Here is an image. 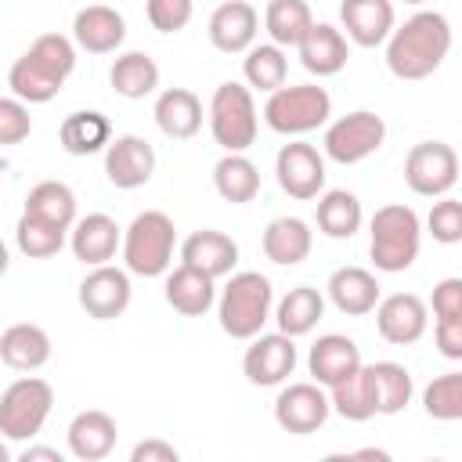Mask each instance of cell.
<instances>
[{"label": "cell", "mask_w": 462, "mask_h": 462, "mask_svg": "<svg viewBox=\"0 0 462 462\" xmlns=\"http://www.w3.org/2000/svg\"><path fill=\"white\" fill-rule=\"evenodd\" d=\"M451 51V22L440 11H415L386 36V69L397 79L433 76Z\"/></svg>", "instance_id": "obj_1"}, {"label": "cell", "mask_w": 462, "mask_h": 462, "mask_svg": "<svg viewBox=\"0 0 462 462\" xmlns=\"http://www.w3.org/2000/svg\"><path fill=\"white\" fill-rule=\"evenodd\" d=\"M209 43L224 54H245L256 43L260 32V14L249 0H224L209 14Z\"/></svg>", "instance_id": "obj_17"}, {"label": "cell", "mask_w": 462, "mask_h": 462, "mask_svg": "<svg viewBox=\"0 0 462 462\" xmlns=\"http://www.w3.org/2000/svg\"><path fill=\"white\" fill-rule=\"evenodd\" d=\"M426 227L440 245L462 242V202L451 195H440V202H433V209L426 217Z\"/></svg>", "instance_id": "obj_42"}, {"label": "cell", "mask_w": 462, "mask_h": 462, "mask_svg": "<svg viewBox=\"0 0 462 462\" xmlns=\"http://www.w3.org/2000/svg\"><path fill=\"white\" fill-rule=\"evenodd\" d=\"M162 292H166V303L177 314H184V318H199V314H206L217 303L213 278L202 274V271H195V267H188V263H180V267H173L166 274V289Z\"/></svg>", "instance_id": "obj_28"}, {"label": "cell", "mask_w": 462, "mask_h": 462, "mask_svg": "<svg viewBox=\"0 0 462 462\" xmlns=\"http://www.w3.org/2000/svg\"><path fill=\"white\" fill-rule=\"evenodd\" d=\"M365 361H361V350L350 336H339V332H328V336H318V343L310 346L307 354V368L314 375L318 386H336L339 379H346L350 372H357Z\"/></svg>", "instance_id": "obj_21"}, {"label": "cell", "mask_w": 462, "mask_h": 462, "mask_svg": "<svg viewBox=\"0 0 462 462\" xmlns=\"http://www.w3.org/2000/svg\"><path fill=\"white\" fill-rule=\"evenodd\" d=\"M177 458H180V451L159 437H148V440L134 444V451H130V462H177Z\"/></svg>", "instance_id": "obj_47"}, {"label": "cell", "mask_w": 462, "mask_h": 462, "mask_svg": "<svg viewBox=\"0 0 462 462\" xmlns=\"http://www.w3.org/2000/svg\"><path fill=\"white\" fill-rule=\"evenodd\" d=\"M0 462H11V448L0 440Z\"/></svg>", "instance_id": "obj_50"}, {"label": "cell", "mask_w": 462, "mask_h": 462, "mask_svg": "<svg viewBox=\"0 0 462 462\" xmlns=\"http://www.w3.org/2000/svg\"><path fill=\"white\" fill-rule=\"evenodd\" d=\"M339 22L357 47H379L393 29V0H343Z\"/></svg>", "instance_id": "obj_23"}, {"label": "cell", "mask_w": 462, "mask_h": 462, "mask_svg": "<svg viewBox=\"0 0 462 462\" xmlns=\"http://www.w3.org/2000/svg\"><path fill=\"white\" fill-rule=\"evenodd\" d=\"M296 51L310 76H336V72H343V65L350 58L346 36L328 22H310V29L296 43Z\"/></svg>", "instance_id": "obj_20"}, {"label": "cell", "mask_w": 462, "mask_h": 462, "mask_svg": "<svg viewBox=\"0 0 462 462\" xmlns=\"http://www.w3.org/2000/svg\"><path fill=\"white\" fill-rule=\"evenodd\" d=\"M433 318L437 321L462 318V278H444L433 285Z\"/></svg>", "instance_id": "obj_45"}, {"label": "cell", "mask_w": 462, "mask_h": 462, "mask_svg": "<svg viewBox=\"0 0 462 462\" xmlns=\"http://www.w3.org/2000/svg\"><path fill=\"white\" fill-rule=\"evenodd\" d=\"M404 4H426V0H404Z\"/></svg>", "instance_id": "obj_51"}, {"label": "cell", "mask_w": 462, "mask_h": 462, "mask_svg": "<svg viewBox=\"0 0 462 462\" xmlns=\"http://www.w3.org/2000/svg\"><path fill=\"white\" fill-rule=\"evenodd\" d=\"M375 310V328L386 343L393 346H411L426 336L430 325V310L415 292H393V296H379Z\"/></svg>", "instance_id": "obj_16"}, {"label": "cell", "mask_w": 462, "mask_h": 462, "mask_svg": "<svg viewBox=\"0 0 462 462\" xmlns=\"http://www.w3.org/2000/svg\"><path fill=\"white\" fill-rule=\"evenodd\" d=\"M296 368V343L285 332H256L242 354V372L253 386H282Z\"/></svg>", "instance_id": "obj_12"}, {"label": "cell", "mask_w": 462, "mask_h": 462, "mask_svg": "<svg viewBox=\"0 0 462 462\" xmlns=\"http://www.w3.org/2000/svg\"><path fill=\"white\" fill-rule=\"evenodd\" d=\"M22 462H61V451L58 448H25Z\"/></svg>", "instance_id": "obj_48"}, {"label": "cell", "mask_w": 462, "mask_h": 462, "mask_svg": "<svg viewBox=\"0 0 462 462\" xmlns=\"http://www.w3.org/2000/svg\"><path fill=\"white\" fill-rule=\"evenodd\" d=\"M310 245H314V231L300 217H274L263 227V253L271 263L296 267L310 256Z\"/></svg>", "instance_id": "obj_29"}, {"label": "cell", "mask_w": 462, "mask_h": 462, "mask_svg": "<svg viewBox=\"0 0 462 462\" xmlns=\"http://www.w3.org/2000/svg\"><path fill=\"white\" fill-rule=\"evenodd\" d=\"M328 404L346 422H368L375 415V390H372L368 365H361L357 372H350L346 379H339L336 386H328Z\"/></svg>", "instance_id": "obj_35"}, {"label": "cell", "mask_w": 462, "mask_h": 462, "mask_svg": "<svg viewBox=\"0 0 462 462\" xmlns=\"http://www.w3.org/2000/svg\"><path fill=\"white\" fill-rule=\"evenodd\" d=\"M271 307L274 289L260 271L227 274V285L217 296V318L231 339H253L271 321Z\"/></svg>", "instance_id": "obj_3"}, {"label": "cell", "mask_w": 462, "mask_h": 462, "mask_svg": "<svg viewBox=\"0 0 462 462\" xmlns=\"http://www.w3.org/2000/svg\"><path fill=\"white\" fill-rule=\"evenodd\" d=\"M155 173V148L137 134H119L105 144V177L119 191L148 184Z\"/></svg>", "instance_id": "obj_15"}, {"label": "cell", "mask_w": 462, "mask_h": 462, "mask_svg": "<svg viewBox=\"0 0 462 462\" xmlns=\"http://www.w3.org/2000/svg\"><path fill=\"white\" fill-rule=\"evenodd\" d=\"M65 238H69L65 227H54V224L36 220V217H29V213H22L18 224H14V242H18V249H22L25 256H32V260H47V256L61 253Z\"/></svg>", "instance_id": "obj_40"}, {"label": "cell", "mask_w": 462, "mask_h": 462, "mask_svg": "<svg viewBox=\"0 0 462 462\" xmlns=\"http://www.w3.org/2000/svg\"><path fill=\"white\" fill-rule=\"evenodd\" d=\"M54 408V390L47 379L22 375L0 393V437L4 440H32Z\"/></svg>", "instance_id": "obj_7"}, {"label": "cell", "mask_w": 462, "mask_h": 462, "mask_svg": "<svg viewBox=\"0 0 462 462\" xmlns=\"http://www.w3.org/2000/svg\"><path fill=\"white\" fill-rule=\"evenodd\" d=\"M314 220H318V231L325 238H354L357 227H361V220H365V213H361V202H357L354 191L332 188V191H325L318 199Z\"/></svg>", "instance_id": "obj_34"}, {"label": "cell", "mask_w": 462, "mask_h": 462, "mask_svg": "<svg viewBox=\"0 0 462 462\" xmlns=\"http://www.w3.org/2000/svg\"><path fill=\"white\" fill-rule=\"evenodd\" d=\"M126 40V18L108 4H87L72 18V43L87 54H112Z\"/></svg>", "instance_id": "obj_18"}, {"label": "cell", "mask_w": 462, "mask_h": 462, "mask_svg": "<svg viewBox=\"0 0 462 462\" xmlns=\"http://www.w3.org/2000/svg\"><path fill=\"white\" fill-rule=\"evenodd\" d=\"M368 253H372V263L386 274H397V271H408L419 256V245H422V224H419V213L411 206H401V202H390V206H379L372 224H368Z\"/></svg>", "instance_id": "obj_4"}, {"label": "cell", "mask_w": 462, "mask_h": 462, "mask_svg": "<svg viewBox=\"0 0 462 462\" xmlns=\"http://www.w3.org/2000/svg\"><path fill=\"white\" fill-rule=\"evenodd\" d=\"M422 408L437 422L462 419V372H444L422 390Z\"/></svg>", "instance_id": "obj_41"}, {"label": "cell", "mask_w": 462, "mask_h": 462, "mask_svg": "<svg viewBox=\"0 0 462 462\" xmlns=\"http://www.w3.org/2000/svg\"><path fill=\"white\" fill-rule=\"evenodd\" d=\"M7 263H11V256H7V245H4V238H0V274L7 271Z\"/></svg>", "instance_id": "obj_49"}, {"label": "cell", "mask_w": 462, "mask_h": 462, "mask_svg": "<svg viewBox=\"0 0 462 462\" xmlns=\"http://www.w3.org/2000/svg\"><path fill=\"white\" fill-rule=\"evenodd\" d=\"M242 76L249 87L256 90H278L285 87V76H289V58L278 43H253L242 58Z\"/></svg>", "instance_id": "obj_39"}, {"label": "cell", "mask_w": 462, "mask_h": 462, "mask_svg": "<svg viewBox=\"0 0 462 462\" xmlns=\"http://www.w3.org/2000/svg\"><path fill=\"white\" fill-rule=\"evenodd\" d=\"M144 11H148L152 29H159V32H180L191 22L195 4L191 0H148Z\"/></svg>", "instance_id": "obj_43"}, {"label": "cell", "mask_w": 462, "mask_h": 462, "mask_svg": "<svg viewBox=\"0 0 462 462\" xmlns=\"http://www.w3.org/2000/svg\"><path fill=\"white\" fill-rule=\"evenodd\" d=\"M180 263H188V267H195V271H202V274H209V278L217 282V278H224V274L235 271V263H238V245H235V238H227L224 231L202 227V231H195V235L184 238V245H180Z\"/></svg>", "instance_id": "obj_22"}, {"label": "cell", "mask_w": 462, "mask_h": 462, "mask_svg": "<svg viewBox=\"0 0 462 462\" xmlns=\"http://www.w3.org/2000/svg\"><path fill=\"white\" fill-rule=\"evenodd\" d=\"M0 361L14 372H36L51 361V336L32 321L11 325L0 336Z\"/></svg>", "instance_id": "obj_27"}, {"label": "cell", "mask_w": 462, "mask_h": 462, "mask_svg": "<svg viewBox=\"0 0 462 462\" xmlns=\"http://www.w3.org/2000/svg\"><path fill=\"white\" fill-rule=\"evenodd\" d=\"M123 263L137 278H159L173 263V245H177V227L162 209H144L130 220L123 231Z\"/></svg>", "instance_id": "obj_5"}, {"label": "cell", "mask_w": 462, "mask_h": 462, "mask_svg": "<svg viewBox=\"0 0 462 462\" xmlns=\"http://www.w3.org/2000/svg\"><path fill=\"white\" fill-rule=\"evenodd\" d=\"M404 180L422 199H440L458 184V155L444 141H419L404 159Z\"/></svg>", "instance_id": "obj_10"}, {"label": "cell", "mask_w": 462, "mask_h": 462, "mask_svg": "<svg viewBox=\"0 0 462 462\" xmlns=\"http://www.w3.org/2000/svg\"><path fill=\"white\" fill-rule=\"evenodd\" d=\"M116 437H119L116 419L108 411H97V408L79 411L69 422V451L79 462H101V458H108L112 448H116Z\"/></svg>", "instance_id": "obj_24"}, {"label": "cell", "mask_w": 462, "mask_h": 462, "mask_svg": "<svg viewBox=\"0 0 462 462\" xmlns=\"http://www.w3.org/2000/svg\"><path fill=\"white\" fill-rule=\"evenodd\" d=\"M119 242H123V227H119L108 213H87V217H79V220L69 227L72 256L83 260L87 267L108 263V260L116 256Z\"/></svg>", "instance_id": "obj_19"}, {"label": "cell", "mask_w": 462, "mask_h": 462, "mask_svg": "<svg viewBox=\"0 0 462 462\" xmlns=\"http://www.w3.org/2000/svg\"><path fill=\"white\" fill-rule=\"evenodd\" d=\"M368 375H372V390H375V415H397L408 408L415 383L404 365L375 361V365H368Z\"/></svg>", "instance_id": "obj_37"}, {"label": "cell", "mask_w": 462, "mask_h": 462, "mask_svg": "<svg viewBox=\"0 0 462 462\" xmlns=\"http://www.w3.org/2000/svg\"><path fill=\"white\" fill-rule=\"evenodd\" d=\"M108 83H112V90H116L119 97L141 101V97L155 94V87H159V65H155L144 51H126V54H119V58L112 61Z\"/></svg>", "instance_id": "obj_32"}, {"label": "cell", "mask_w": 462, "mask_h": 462, "mask_svg": "<svg viewBox=\"0 0 462 462\" xmlns=\"http://www.w3.org/2000/svg\"><path fill=\"white\" fill-rule=\"evenodd\" d=\"M256 105L249 87L220 83L209 97V134L224 152H245L256 141Z\"/></svg>", "instance_id": "obj_8"}, {"label": "cell", "mask_w": 462, "mask_h": 462, "mask_svg": "<svg viewBox=\"0 0 462 462\" xmlns=\"http://www.w3.org/2000/svg\"><path fill=\"white\" fill-rule=\"evenodd\" d=\"M433 339H437V350H440L448 361H462V318H455V321H437V325H433Z\"/></svg>", "instance_id": "obj_46"}, {"label": "cell", "mask_w": 462, "mask_h": 462, "mask_svg": "<svg viewBox=\"0 0 462 462\" xmlns=\"http://www.w3.org/2000/svg\"><path fill=\"white\" fill-rule=\"evenodd\" d=\"M328 411H332L328 393L318 383H289L274 397V422L285 433H296V437H307V433L321 430L328 422Z\"/></svg>", "instance_id": "obj_13"}, {"label": "cell", "mask_w": 462, "mask_h": 462, "mask_svg": "<svg viewBox=\"0 0 462 462\" xmlns=\"http://www.w3.org/2000/svg\"><path fill=\"white\" fill-rule=\"evenodd\" d=\"M328 116H332V97L325 87H314V83L278 87V90H271V97L263 105L267 126L274 134H285V137L310 134V130L325 126Z\"/></svg>", "instance_id": "obj_6"}, {"label": "cell", "mask_w": 462, "mask_h": 462, "mask_svg": "<svg viewBox=\"0 0 462 462\" xmlns=\"http://www.w3.org/2000/svg\"><path fill=\"white\" fill-rule=\"evenodd\" d=\"M314 14L307 0H271L263 11V29L271 36V43L278 47H296L303 40V32L310 29Z\"/></svg>", "instance_id": "obj_38"}, {"label": "cell", "mask_w": 462, "mask_h": 462, "mask_svg": "<svg viewBox=\"0 0 462 462\" xmlns=\"http://www.w3.org/2000/svg\"><path fill=\"white\" fill-rule=\"evenodd\" d=\"M22 213H29V217H36V220H47V224L69 231V227L76 224V195H72V188L61 184V180H40L36 188H29Z\"/></svg>", "instance_id": "obj_36"}, {"label": "cell", "mask_w": 462, "mask_h": 462, "mask_svg": "<svg viewBox=\"0 0 462 462\" xmlns=\"http://www.w3.org/2000/svg\"><path fill=\"white\" fill-rule=\"evenodd\" d=\"M72 69H76V43L61 32H43L29 43L25 54L14 58L7 72V87L25 105H47L58 97Z\"/></svg>", "instance_id": "obj_2"}, {"label": "cell", "mask_w": 462, "mask_h": 462, "mask_svg": "<svg viewBox=\"0 0 462 462\" xmlns=\"http://www.w3.org/2000/svg\"><path fill=\"white\" fill-rule=\"evenodd\" d=\"M155 123H159V130L166 134V137H173V141H188V137H195L199 130H202V101H199V94L195 90H188V87H170V90H162L159 97H155Z\"/></svg>", "instance_id": "obj_26"}, {"label": "cell", "mask_w": 462, "mask_h": 462, "mask_svg": "<svg viewBox=\"0 0 462 462\" xmlns=\"http://www.w3.org/2000/svg\"><path fill=\"white\" fill-rule=\"evenodd\" d=\"M213 188L224 202H253L260 195V170L253 159H245L242 152H227L217 166H213Z\"/></svg>", "instance_id": "obj_33"}, {"label": "cell", "mask_w": 462, "mask_h": 462, "mask_svg": "<svg viewBox=\"0 0 462 462\" xmlns=\"http://www.w3.org/2000/svg\"><path fill=\"white\" fill-rule=\"evenodd\" d=\"M274 177L289 199L310 202L325 188V155L307 141H289L274 159Z\"/></svg>", "instance_id": "obj_11"}, {"label": "cell", "mask_w": 462, "mask_h": 462, "mask_svg": "<svg viewBox=\"0 0 462 462\" xmlns=\"http://www.w3.org/2000/svg\"><path fill=\"white\" fill-rule=\"evenodd\" d=\"M383 141H386V123H383V116L361 108V112H346V116L332 119L328 130H325L321 148H325V155H328L332 162L354 166V162L375 155V152L383 148Z\"/></svg>", "instance_id": "obj_9"}, {"label": "cell", "mask_w": 462, "mask_h": 462, "mask_svg": "<svg viewBox=\"0 0 462 462\" xmlns=\"http://www.w3.org/2000/svg\"><path fill=\"white\" fill-rule=\"evenodd\" d=\"M32 130L29 105L18 97H0V144H22Z\"/></svg>", "instance_id": "obj_44"}, {"label": "cell", "mask_w": 462, "mask_h": 462, "mask_svg": "<svg viewBox=\"0 0 462 462\" xmlns=\"http://www.w3.org/2000/svg\"><path fill=\"white\" fill-rule=\"evenodd\" d=\"M274 321H278V332H285V336H307L318 321H321V314H325V296L318 292V289H310V285H296V289H289L274 307Z\"/></svg>", "instance_id": "obj_31"}, {"label": "cell", "mask_w": 462, "mask_h": 462, "mask_svg": "<svg viewBox=\"0 0 462 462\" xmlns=\"http://www.w3.org/2000/svg\"><path fill=\"white\" fill-rule=\"evenodd\" d=\"M130 271L112 267V263H97L87 271V278L79 282V307L94 318V321H112L130 307Z\"/></svg>", "instance_id": "obj_14"}, {"label": "cell", "mask_w": 462, "mask_h": 462, "mask_svg": "<svg viewBox=\"0 0 462 462\" xmlns=\"http://www.w3.org/2000/svg\"><path fill=\"white\" fill-rule=\"evenodd\" d=\"M328 300L339 314H350V318H361V314H372V307L379 303V282L372 271L365 267H336L328 274Z\"/></svg>", "instance_id": "obj_25"}, {"label": "cell", "mask_w": 462, "mask_h": 462, "mask_svg": "<svg viewBox=\"0 0 462 462\" xmlns=\"http://www.w3.org/2000/svg\"><path fill=\"white\" fill-rule=\"evenodd\" d=\"M58 141L69 155H94V152H105V144L112 141V123L105 112H94V108H83V112H72L61 119L58 126Z\"/></svg>", "instance_id": "obj_30"}]
</instances>
